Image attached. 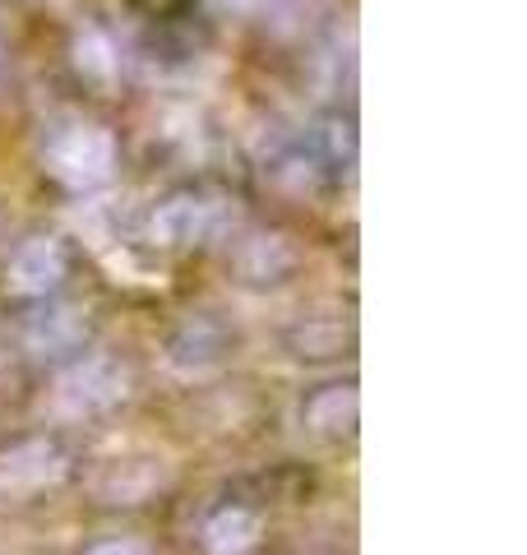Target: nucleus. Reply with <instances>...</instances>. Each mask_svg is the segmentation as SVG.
I'll return each mask as SVG.
<instances>
[{
	"instance_id": "1",
	"label": "nucleus",
	"mask_w": 527,
	"mask_h": 555,
	"mask_svg": "<svg viewBox=\"0 0 527 555\" xmlns=\"http://www.w3.org/2000/svg\"><path fill=\"white\" fill-rule=\"evenodd\" d=\"M112 167H116V139H112V130L93 126V120L56 130L47 144V171L69 190L102 185L112 177Z\"/></svg>"
},
{
	"instance_id": "2",
	"label": "nucleus",
	"mask_w": 527,
	"mask_h": 555,
	"mask_svg": "<svg viewBox=\"0 0 527 555\" xmlns=\"http://www.w3.org/2000/svg\"><path fill=\"white\" fill-rule=\"evenodd\" d=\"M69 273V255L56 236H28L20 250L5 259V292L20 301L51 297Z\"/></svg>"
},
{
	"instance_id": "3",
	"label": "nucleus",
	"mask_w": 527,
	"mask_h": 555,
	"mask_svg": "<svg viewBox=\"0 0 527 555\" xmlns=\"http://www.w3.org/2000/svg\"><path fill=\"white\" fill-rule=\"evenodd\" d=\"M126 398V371L116 366L107 357H88L79 361L75 371L61 379L56 389V403L69 412V416H88V412H102Z\"/></svg>"
},
{
	"instance_id": "4",
	"label": "nucleus",
	"mask_w": 527,
	"mask_h": 555,
	"mask_svg": "<svg viewBox=\"0 0 527 555\" xmlns=\"http://www.w3.org/2000/svg\"><path fill=\"white\" fill-rule=\"evenodd\" d=\"M153 241L163 250H190L214 232V204L208 199H195V195H176L167 204H157V214L149 222Z\"/></svg>"
},
{
	"instance_id": "5",
	"label": "nucleus",
	"mask_w": 527,
	"mask_h": 555,
	"mask_svg": "<svg viewBox=\"0 0 527 555\" xmlns=\"http://www.w3.org/2000/svg\"><path fill=\"white\" fill-rule=\"evenodd\" d=\"M232 269L241 273L245 287H278V283H287V273L296 269V250L273 232H250L236 246Z\"/></svg>"
},
{
	"instance_id": "6",
	"label": "nucleus",
	"mask_w": 527,
	"mask_h": 555,
	"mask_svg": "<svg viewBox=\"0 0 527 555\" xmlns=\"http://www.w3.org/2000/svg\"><path fill=\"white\" fill-rule=\"evenodd\" d=\"M264 542V518L245 505H222L204 518L200 528V546L208 555H250Z\"/></svg>"
},
{
	"instance_id": "7",
	"label": "nucleus",
	"mask_w": 527,
	"mask_h": 555,
	"mask_svg": "<svg viewBox=\"0 0 527 555\" xmlns=\"http://www.w3.org/2000/svg\"><path fill=\"white\" fill-rule=\"evenodd\" d=\"M65 473V454L56 440H24L10 454H0V486L14 491H38V486L56 481Z\"/></svg>"
},
{
	"instance_id": "8",
	"label": "nucleus",
	"mask_w": 527,
	"mask_h": 555,
	"mask_svg": "<svg viewBox=\"0 0 527 555\" xmlns=\"http://www.w3.org/2000/svg\"><path fill=\"white\" fill-rule=\"evenodd\" d=\"M357 412H361V403H357V385H320L310 398H306V408H301V422L314 430V436H324V440H343V436H351L357 430Z\"/></svg>"
},
{
	"instance_id": "9",
	"label": "nucleus",
	"mask_w": 527,
	"mask_h": 555,
	"mask_svg": "<svg viewBox=\"0 0 527 555\" xmlns=\"http://www.w3.org/2000/svg\"><path fill=\"white\" fill-rule=\"evenodd\" d=\"M227 357V328L214 324V320H190L176 328L171 338V361L185 371H208L218 366V361Z\"/></svg>"
},
{
	"instance_id": "10",
	"label": "nucleus",
	"mask_w": 527,
	"mask_h": 555,
	"mask_svg": "<svg viewBox=\"0 0 527 555\" xmlns=\"http://www.w3.org/2000/svg\"><path fill=\"white\" fill-rule=\"evenodd\" d=\"M88 338V324L75 315V310H47V315H38L28 324V352L33 357H69V352H79Z\"/></svg>"
},
{
	"instance_id": "11",
	"label": "nucleus",
	"mask_w": 527,
	"mask_h": 555,
	"mask_svg": "<svg viewBox=\"0 0 527 555\" xmlns=\"http://www.w3.org/2000/svg\"><path fill=\"white\" fill-rule=\"evenodd\" d=\"M157 467L149 459H130V463H116L107 477H102V495L112 500V505H139L153 486H157Z\"/></svg>"
},
{
	"instance_id": "12",
	"label": "nucleus",
	"mask_w": 527,
	"mask_h": 555,
	"mask_svg": "<svg viewBox=\"0 0 527 555\" xmlns=\"http://www.w3.org/2000/svg\"><path fill=\"white\" fill-rule=\"evenodd\" d=\"M75 65L83 69L88 79H112L116 69H120V56H116V47L107 33H83V38L75 42Z\"/></svg>"
},
{
	"instance_id": "13",
	"label": "nucleus",
	"mask_w": 527,
	"mask_h": 555,
	"mask_svg": "<svg viewBox=\"0 0 527 555\" xmlns=\"http://www.w3.org/2000/svg\"><path fill=\"white\" fill-rule=\"evenodd\" d=\"M296 347H301V357L343 352V324H306V328H296Z\"/></svg>"
},
{
	"instance_id": "14",
	"label": "nucleus",
	"mask_w": 527,
	"mask_h": 555,
	"mask_svg": "<svg viewBox=\"0 0 527 555\" xmlns=\"http://www.w3.org/2000/svg\"><path fill=\"white\" fill-rule=\"evenodd\" d=\"M83 555H149V546L134 542V537H102V542H93Z\"/></svg>"
},
{
	"instance_id": "15",
	"label": "nucleus",
	"mask_w": 527,
	"mask_h": 555,
	"mask_svg": "<svg viewBox=\"0 0 527 555\" xmlns=\"http://www.w3.org/2000/svg\"><path fill=\"white\" fill-rule=\"evenodd\" d=\"M0 65H5V47H0Z\"/></svg>"
}]
</instances>
